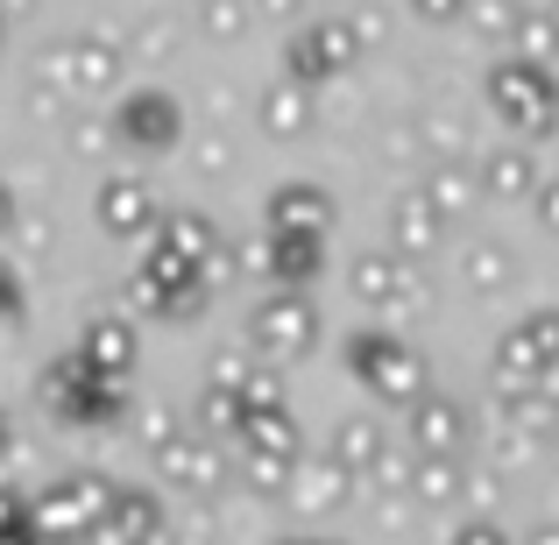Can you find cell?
<instances>
[{"instance_id":"6da1fadb","label":"cell","mask_w":559,"mask_h":545,"mask_svg":"<svg viewBox=\"0 0 559 545\" xmlns=\"http://www.w3.org/2000/svg\"><path fill=\"white\" fill-rule=\"evenodd\" d=\"M355 355H361V376L382 382V390H396V396L418 390V362H411L396 341H355Z\"/></svg>"},{"instance_id":"7a4b0ae2","label":"cell","mask_w":559,"mask_h":545,"mask_svg":"<svg viewBox=\"0 0 559 545\" xmlns=\"http://www.w3.org/2000/svg\"><path fill=\"white\" fill-rule=\"evenodd\" d=\"M496 93H503V107H510V121H518V128H538V121H546V93H552V79H538L532 64H510Z\"/></svg>"},{"instance_id":"3957f363","label":"cell","mask_w":559,"mask_h":545,"mask_svg":"<svg viewBox=\"0 0 559 545\" xmlns=\"http://www.w3.org/2000/svg\"><path fill=\"white\" fill-rule=\"evenodd\" d=\"M425 439H447V447H453V439H461V411H453V404L425 411Z\"/></svg>"},{"instance_id":"277c9868","label":"cell","mask_w":559,"mask_h":545,"mask_svg":"<svg viewBox=\"0 0 559 545\" xmlns=\"http://www.w3.org/2000/svg\"><path fill=\"white\" fill-rule=\"evenodd\" d=\"M418 8H453V0H418Z\"/></svg>"},{"instance_id":"5b68a950","label":"cell","mask_w":559,"mask_h":545,"mask_svg":"<svg viewBox=\"0 0 559 545\" xmlns=\"http://www.w3.org/2000/svg\"><path fill=\"white\" fill-rule=\"evenodd\" d=\"M552 191H559V185H552ZM552 213H559V205H546V220H552Z\"/></svg>"}]
</instances>
